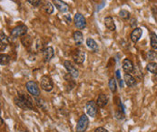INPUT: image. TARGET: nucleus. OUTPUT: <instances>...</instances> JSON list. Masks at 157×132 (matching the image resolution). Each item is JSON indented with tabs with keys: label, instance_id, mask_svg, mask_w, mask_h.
<instances>
[{
	"label": "nucleus",
	"instance_id": "nucleus-15",
	"mask_svg": "<svg viewBox=\"0 0 157 132\" xmlns=\"http://www.w3.org/2000/svg\"><path fill=\"white\" fill-rule=\"evenodd\" d=\"M124 82L128 87H135L136 85V80L135 77H133L130 73H125L124 76Z\"/></svg>",
	"mask_w": 157,
	"mask_h": 132
},
{
	"label": "nucleus",
	"instance_id": "nucleus-34",
	"mask_svg": "<svg viewBox=\"0 0 157 132\" xmlns=\"http://www.w3.org/2000/svg\"><path fill=\"white\" fill-rule=\"evenodd\" d=\"M24 132H25V131H24Z\"/></svg>",
	"mask_w": 157,
	"mask_h": 132
},
{
	"label": "nucleus",
	"instance_id": "nucleus-11",
	"mask_svg": "<svg viewBox=\"0 0 157 132\" xmlns=\"http://www.w3.org/2000/svg\"><path fill=\"white\" fill-rule=\"evenodd\" d=\"M54 56H55V52H54L53 47H51V46L46 47L43 51V57H44V61L45 63L50 62L54 58Z\"/></svg>",
	"mask_w": 157,
	"mask_h": 132
},
{
	"label": "nucleus",
	"instance_id": "nucleus-4",
	"mask_svg": "<svg viewBox=\"0 0 157 132\" xmlns=\"http://www.w3.org/2000/svg\"><path fill=\"white\" fill-rule=\"evenodd\" d=\"M27 33V26L25 24H20V25H17V27H15L10 35L12 37L14 38H17V37H22L24 35H25Z\"/></svg>",
	"mask_w": 157,
	"mask_h": 132
},
{
	"label": "nucleus",
	"instance_id": "nucleus-1",
	"mask_svg": "<svg viewBox=\"0 0 157 132\" xmlns=\"http://www.w3.org/2000/svg\"><path fill=\"white\" fill-rule=\"evenodd\" d=\"M15 104L22 110H29L34 109V102L32 98L27 94H18L14 99Z\"/></svg>",
	"mask_w": 157,
	"mask_h": 132
},
{
	"label": "nucleus",
	"instance_id": "nucleus-29",
	"mask_svg": "<svg viewBox=\"0 0 157 132\" xmlns=\"http://www.w3.org/2000/svg\"><path fill=\"white\" fill-rule=\"evenodd\" d=\"M115 117H116V119H124V112L122 111V110L116 111V112H115Z\"/></svg>",
	"mask_w": 157,
	"mask_h": 132
},
{
	"label": "nucleus",
	"instance_id": "nucleus-31",
	"mask_svg": "<svg viewBox=\"0 0 157 132\" xmlns=\"http://www.w3.org/2000/svg\"><path fill=\"white\" fill-rule=\"evenodd\" d=\"M94 132H108L107 131V130H105V128H103V127H99V128H97Z\"/></svg>",
	"mask_w": 157,
	"mask_h": 132
},
{
	"label": "nucleus",
	"instance_id": "nucleus-18",
	"mask_svg": "<svg viewBox=\"0 0 157 132\" xmlns=\"http://www.w3.org/2000/svg\"><path fill=\"white\" fill-rule=\"evenodd\" d=\"M7 44H8L7 37H6V35L4 34V32L1 30V31H0V49H1V51H4V50L6 48Z\"/></svg>",
	"mask_w": 157,
	"mask_h": 132
},
{
	"label": "nucleus",
	"instance_id": "nucleus-21",
	"mask_svg": "<svg viewBox=\"0 0 157 132\" xmlns=\"http://www.w3.org/2000/svg\"><path fill=\"white\" fill-rule=\"evenodd\" d=\"M150 44L151 47L155 50L157 49V35L154 32L150 33Z\"/></svg>",
	"mask_w": 157,
	"mask_h": 132
},
{
	"label": "nucleus",
	"instance_id": "nucleus-24",
	"mask_svg": "<svg viewBox=\"0 0 157 132\" xmlns=\"http://www.w3.org/2000/svg\"><path fill=\"white\" fill-rule=\"evenodd\" d=\"M43 9L45 10V12L46 14L50 15L54 12V6H52V4L50 2H45V4L43 5Z\"/></svg>",
	"mask_w": 157,
	"mask_h": 132
},
{
	"label": "nucleus",
	"instance_id": "nucleus-6",
	"mask_svg": "<svg viewBox=\"0 0 157 132\" xmlns=\"http://www.w3.org/2000/svg\"><path fill=\"white\" fill-rule=\"evenodd\" d=\"M86 113L91 118H95L97 115V112H98V106H97L96 102L94 101H88L86 105Z\"/></svg>",
	"mask_w": 157,
	"mask_h": 132
},
{
	"label": "nucleus",
	"instance_id": "nucleus-17",
	"mask_svg": "<svg viewBox=\"0 0 157 132\" xmlns=\"http://www.w3.org/2000/svg\"><path fill=\"white\" fill-rule=\"evenodd\" d=\"M104 22H105V27H106L108 30L113 31H113H115L116 26H115V24H114V21H113V19L112 16H106V17L105 18Z\"/></svg>",
	"mask_w": 157,
	"mask_h": 132
},
{
	"label": "nucleus",
	"instance_id": "nucleus-8",
	"mask_svg": "<svg viewBox=\"0 0 157 132\" xmlns=\"http://www.w3.org/2000/svg\"><path fill=\"white\" fill-rule=\"evenodd\" d=\"M72 57L74 59V62L77 64H82L85 60H86V53L85 52H83L82 50L80 49H76L73 54H72Z\"/></svg>",
	"mask_w": 157,
	"mask_h": 132
},
{
	"label": "nucleus",
	"instance_id": "nucleus-26",
	"mask_svg": "<svg viewBox=\"0 0 157 132\" xmlns=\"http://www.w3.org/2000/svg\"><path fill=\"white\" fill-rule=\"evenodd\" d=\"M156 57H157V53H155V52L152 51V50L148 51V52H147V53H146V58H147L149 61H154Z\"/></svg>",
	"mask_w": 157,
	"mask_h": 132
},
{
	"label": "nucleus",
	"instance_id": "nucleus-22",
	"mask_svg": "<svg viewBox=\"0 0 157 132\" xmlns=\"http://www.w3.org/2000/svg\"><path fill=\"white\" fill-rule=\"evenodd\" d=\"M146 70L149 72L153 73V74H157V64L156 63H154V62L149 63L146 65Z\"/></svg>",
	"mask_w": 157,
	"mask_h": 132
},
{
	"label": "nucleus",
	"instance_id": "nucleus-14",
	"mask_svg": "<svg viewBox=\"0 0 157 132\" xmlns=\"http://www.w3.org/2000/svg\"><path fill=\"white\" fill-rule=\"evenodd\" d=\"M107 103H108V97H107L105 94L102 93V94H100V95L97 97L96 104H97V106H98L99 108H104V107H105V106L107 105Z\"/></svg>",
	"mask_w": 157,
	"mask_h": 132
},
{
	"label": "nucleus",
	"instance_id": "nucleus-5",
	"mask_svg": "<svg viewBox=\"0 0 157 132\" xmlns=\"http://www.w3.org/2000/svg\"><path fill=\"white\" fill-rule=\"evenodd\" d=\"M40 84H41V88L43 89L44 90H45V91H47V92L51 91V90H53V88H54L53 81H52V79H51L49 76H47V75L42 76Z\"/></svg>",
	"mask_w": 157,
	"mask_h": 132
},
{
	"label": "nucleus",
	"instance_id": "nucleus-12",
	"mask_svg": "<svg viewBox=\"0 0 157 132\" xmlns=\"http://www.w3.org/2000/svg\"><path fill=\"white\" fill-rule=\"evenodd\" d=\"M142 35H143L142 28H139V27L134 28V30L132 31V33L130 35V38H131L132 42L136 44L140 40V38L142 37Z\"/></svg>",
	"mask_w": 157,
	"mask_h": 132
},
{
	"label": "nucleus",
	"instance_id": "nucleus-28",
	"mask_svg": "<svg viewBox=\"0 0 157 132\" xmlns=\"http://www.w3.org/2000/svg\"><path fill=\"white\" fill-rule=\"evenodd\" d=\"M27 2L35 7H37L42 4V0H27Z\"/></svg>",
	"mask_w": 157,
	"mask_h": 132
},
{
	"label": "nucleus",
	"instance_id": "nucleus-2",
	"mask_svg": "<svg viewBox=\"0 0 157 132\" xmlns=\"http://www.w3.org/2000/svg\"><path fill=\"white\" fill-rule=\"evenodd\" d=\"M89 125V119L86 114L81 115V117L78 119V122L75 127V131L76 132H85Z\"/></svg>",
	"mask_w": 157,
	"mask_h": 132
},
{
	"label": "nucleus",
	"instance_id": "nucleus-3",
	"mask_svg": "<svg viewBox=\"0 0 157 132\" xmlns=\"http://www.w3.org/2000/svg\"><path fill=\"white\" fill-rule=\"evenodd\" d=\"M25 88L27 91L35 98V97H39L40 96V90L38 87V84L34 82V81H29L25 84Z\"/></svg>",
	"mask_w": 157,
	"mask_h": 132
},
{
	"label": "nucleus",
	"instance_id": "nucleus-20",
	"mask_svg": "<svg viewBox=\"0 0 157 132\" xmlns=\"http://www.w3.org/2000/svg\"><path fill=\"white\" fill-rule=\"evenodd\" d=\"M11 61V57L7 54L5 53H1L0 54V64L2 66L7 65Z\"/></svg>",
	"mask_w": 157,
	"mask_h": 132
},
{
	"label": "nucleus",
	"instance_id": "nucleus-10",
	"mask_svg": "<svg viewBox=\"0 0 157 132\" xmlns=\"http://www.w3.org/2000/svg\"><path fill=\"white\" fill-rule=\"evenodd\" d=\"M54 6H56V8H57V10L61 13H67L69 10V6L66 2L62 1V0H52Z\"/></svg>",
	"mask_w": 157,
	"mask_h": 132
},
{
	"label": "nucleus",
	"instance_id": "nucleus-7",
	"mask_svg": "<svg viewBox=\"0 0 157 132\" xmlns=\"http://www.w3.org/2000/svg\"><path fill=\"white\" fill-rule=\"evenodd\" d=\"M74 23H75V25L76 26V28H78V29H84L86 26V20L85 16L80 13H76L75 15Z\"/></svg>",
	"mask_w": 157,
	"mask_h": 132
},
{
	"label": "nucleus",
	"instance_id": "nucleus-27",
	"mask_svg": "<svg viewBox=\"0 0 157 132\" xmlns=\"http://www.w3.org/2000/svg\"><path fill=\"white\" fill-rule=\"evenodd\" d=\"M22 37H24V38L25 39V40H23V39L21 40V41H22L23 44H24L25 46H29L30 44H32L31 37H30L29 35H24V36H22Z\"/></svg>",
	"mask_w": 157,
	"mask_h": 132
},
{
	"label": "nucleus",
	"instance_id": "nucleus-23",
	"mask_svg": "<svg viewBox=\"0 0 157 132\" xmlns=\"http://www.w3.org/2000/svg\"><path fill=\"white\" fill-rule=\"evenodd\" d=\"M118 15H119V17H120L121 19L124 20V21H126V20H128V19L130 18V12L127 11V10H125V9L120 10Z\"/></svg>",
	"mask_w": 157,
	"mask_h": 132
},
{
	"label": "nucleus",
	"instance_id": "nucleus-9",
	"mask_svg": "<svg viewBox=\"0 0 157 132\" xmlns=\"http://www.w3.org/2000/svg\"><path fill=\"white\" fill-rule=\"evenodd\" d=\"M64 66H65L66 70L67 71L68 74L70 76H72L73 78H77L79 76L78 70L75 68V66L70 61H65L64 62Z\"/></svg>",
	"mask_w": 157,
	"mask_h": 132
},
{
	"label": "nucleus",
	"instance_id": "nucleus-19",
	"mask_svg": "<svg viewBox=\"0 0 157 132\" xmlns=\"http://www.w3.org/2000/svg\"><path fill=\"white\" fill-rule=\"evenodd\" d=\"M86 45L89 48L90 50H92L94 53L98 52V44H96V42L93 39V38H87L86 39Z\"/></svg>",
	"mask_w": 157,
	"mask_h": 132
},
{
	"label": "nucleus",
	"instance_id": "nucleus-33",
	"mask_svg": "<svg viewBox=\"0 0 157 132\" xmlns=\"http://www.w3.org/2000/svg\"><path fill=\"white\" fill-rule=\"evenodd\" d=\"M116 77H117L118 81H119V80H121V74H120V70H117V71H116Z\"/></svg>",
	"mask_w": 157,
	"mask_h": 132
},
{
	"label": "nucleus",
	"instance_id": "nucleus-32",
	"mask_svg": "<svg viewBox=\"0 0 157 132\" xmlns=\"http://www.w3.org/2000/svg\"><path fill=\"white\" fill-rule=\"evenodd\" d=\"M136 24H137V23H136V19L133 18V19L131 20V24H130L131 26H132L133 28H136V27H135V26H136Z\"/></svg>",
	"mask_w": 157,
	"mask_h": 132
},
{
	"label": "nucleus",
	"instance_id": "nucleus-16",
	"mask_svg": "<svg viewBox=\"0 0 157 132\" xmlns=\"http://www.w3.org/2000/svg\"><path fill=\"white\" fill-rule=\"evenodd\" d=\"M73 38H74V41H75V44L78 46L82 45L84 43V35L80 31H75L73 34Z\"/></svg>",
	"mask_w": 157,
	"mask_h": 132
},
{
	"label": "nucleus",
	"instance_id": "nucleus-13",
	"mask_svg": "<svg viewBox=\"0 0 157 132\" xmlns=\"http://www.w3.org/2000/svg\"><path fill=\"white\" fill-rule=\"evenodd\" d=\"M123 69L125 72V73H130L134 71V64L130 59H124L123 61Z\"/></svg>",
	"mask_w": 157,
	"mask_h": 132
},
{
	"label": "nucleus",
	"instance_id": "nucleus-25",
	"mask_svg": "<svg viewBox=\"0 0 157 132\" xmlns=\"http://www.w3.org/2000/svg\"><path fill=\"white\" fill-rule=\"evenodd\" d=\"M108 86L110 88V90L112 91L113 93H114L116 90H117V85H116V81L114 78H111L109 80V82H108Z\"/></svg>",
	"mask_w": 157,
	"mask_h": 132
},
{
	"label": "nucleus",
	"instance_id": "nucleus-30",
	"mask_svg": "<svg viewBox=\"0 0 157 132\" xmlns=\"http://www.w3.org/2000/svg\"><path fill=\"white\" fill-rule=\"evenodd\" d=\"M152 12H153V15H154V18H155V20L157 22V7L156 6H153V7H152Z\"/></svg>",
	"mask_w": 157,
	"mask_h": 132
}]
</instances>
